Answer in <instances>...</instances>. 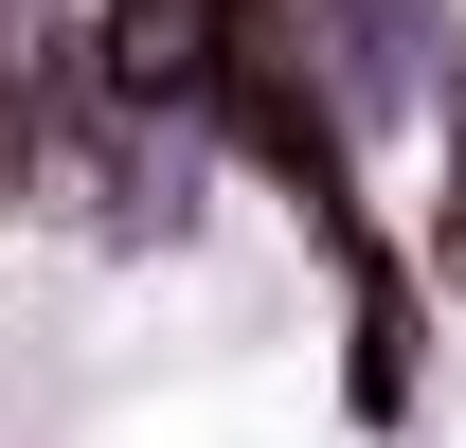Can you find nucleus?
<instances>
[{
    "label": "nucleus",
    "mask_w": 466,
    "mask_h": 448,
    "mask_svg": "<svg viewBox=\"0 0 466 448\" xmlns=\"http://www.w3.org/2000/svg\"><path fill=\"white\" fill-rule=\"evenodd\" d=\"M449 287H466V144H449Z\"/></svg>",
    "instance_id": "nucleus-2"
},
{
    "label": "nucleus",
    "mask_w": 466,
    "mask_h": 448,
    "mask_svg": "<svg viewBox=\"0 0 466 448\" xmlns=\"http://www.w3.org/2000/svg\"><path fill=\"white\" fill-rule=\"evenodd\" d=\"M233 72V0H108L90 18V90H198Z\"/></svg>",
    "instance_id": "nucleus-1"
}]
</instances>
